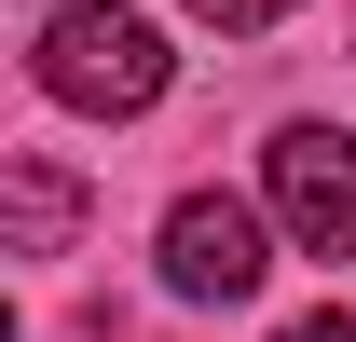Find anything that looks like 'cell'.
I'll list each match as a JSON object with an SVG mask.
<instances>
[{
	"label": "cell",
	"mask_w": 356,
	"mask_h": 342,
	"mask_svg": "<svg viewBox=\"0 0 356 342\" xmlns=\"http://www.w3.org/2000/svg\"><path fill=\"white\" fill-rule=\"evenodd\" d=\"M28 69H42L55 110H151V96H165V28L83 0V14H55L42 42H28Z\"/></svg>",
	"instance_id": "6da1fadb"
},
{
	"label": "cell",
	"mask_w": 356,
	"mask_h": 342,
	"mask_svg": "<svg viewBox=\"0 0 356 342\" xmlns=\"http://www.w3.org/2000/svg\"><path fill=\"white\" fill-rule=\"evenodd\" d=\"M261 178H274V219H288V247L356 260V137H343V124H288V137L261 151Z\"/></svg>",
	"instance_id": "7a4b0ae2"
},
{
	"label": "cell",
	"mask_w": 356,
	"mask_h": 342,
	"mask_svg": "<svg viewBox=\"0 0 356 342\" xmlns=\"http://www.w3.org/2000/svg\"><path fill=\"white\" fill-rule=\"evenodd\" d=\"M274 260H261V219L233 206V192H178L165 206V288L178 301H247Z\"/></svg>",
	"instance_id": "3957f363"
},
{
	"label": "cell",
	"mask_w": 356,
	"mask_h": 342,
	"mask_svg": "<svg viewBox=\"0 0 356 342\" xmlns=\"http://www.w3.org/2000/svg\"><path fill=\"white\" fill-rule=\"evenodd\" d=\"M69 219H83V192H69L42 151L0 165V247H14V260H55V247H69Z\"/></svg>",
	"instance_id": "277c9868"
},
{
	"label": "cell",
	"mask_w": 356,
	"mask_h": 342,
	"mask_svg": "<svg viewBox=\"0 0 356 342\" xmlns=\"http://www.w3.org/2000/svg\"><path fill=\"white\" fill-rule=\"evenodd\" d=\"M192 14H206V28H220V42H247V28H274V14H288V0H192Z\"/></svg>",
	"instance_id": "5b68a950"
},
{
	"label": "cell",
	"mask_w": 356,
	"mask_h": 342,
	"mask_svg": "<svg viewBox=\"0 0 356 342\" xmlns=\"http://www.w3.org/2000/svg\"><path fill=\"white\" fill-rule=\"evenodd\" d=\"M274 342H356V315H329V301H315V315H288Z\"/></svg>",
	"instance_id": "8992f818"
}]
</instances>
